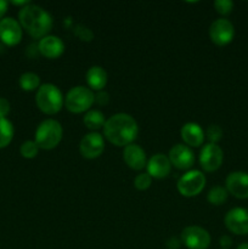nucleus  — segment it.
Wrapping results in <instances>:
<instances>
[{"instance_id":"nucleus-3","label":"nucleus","mask_w":248,"mask_h":249,"mask_svg":"<svg viewBox=\"0 0 248 249\" xmlns=\"http://www.w3.org/2000/svg\"><path fill=\"white\" fill-rule=\"evenodd\" d=\"M35 102L43 113L53 116L61 111L65 104V99L61 90L56 85L46 83V84H41L36 90Z\"/></svg>"},{"instance_id":"nucleus-32","label":"nucleus","mask_w":248,"mask_h":249,"mask_svg":"<svg viewBox=\"0 0 248 249\" xmlns=\"http://www.w3.org/2000/svg\"><path fill=\"white\" fill-rule=\"evenodd\" d=\"M167 247L169 249H177L180 247V241L177 240L175 237L170 238V240L167 242Z\"/></svg>"},{"instance_id":"nucleus-34","label":"nucleus","mask_w":248,"mask_h":249,"mask_svg":"<svg viewBox=\"0 0 248 249\" xmlns=\"http://www.w3.org/2000/svg\"><path fill=\"white\" fill-rule=\"evenodd\" d=\"M237 249H248V242L241 243V245L237 247Z\"/></svg>"},{"instance_id":"nucleus-2","label":"nucleus","mask_w":248,"mask_h":249,"mask_svg":"<svg viewBox=\"0 0 248 249\" xmlns=\"http://www.w3.org/2000/svg\"><path fill=\"white\" fill-rule=\"evenodd\" d=\"M18 19L21 27L34 39H41L48 36L53 28V17L39 5L28 4L22 7L18 12Z\"/></svg>"},{"instance_id":"nucleus-26","label":"nucleus","mask_w":248,"mask_h":249,"mask_svg":"<svg viewBox=\"0 0 248 249\" xmlns=\"http://www.w3.org/2000/svg\"><path fill=\"white\" fill-rule=\"evenodd\" d=\"M214 9L216 10V12L223 16L231 14L233 9V2L231 0H215L214 1Z\"/></svg>"},{"instance_id":"nucleus-14","label":"nucleus","mask_w":248,"mask_h":249,"mask_svg":"<svg viewBox=\"0 0 248 249\" xmlns=\"http://www.w3.org/2000/svg\"><path fill=\"white\" fill-rule=\"evenodd\" d=\"M22 39V27L12 17L0 19V40L6 45H16Z\"/></svg>"},{"instance_id":"nucleus-28","label":"nucleus","mask_w":248,"mask_h":249,"mask_svg":"<svg viewBox=\"0 0 248 249\" xmlns=\"http://www.w3.org/2000/svg\"><path fill=\"white\" fill-rule=\"evenodd\" d=\"M75 36L83 41H91L94 38V33L91 32V29H89L88 27L82 26V24H78L75 27Z\"/></svg>"},{"instance_id":"nucleus-9","label":"nucleus","mask_w":248,"mask_h":249,"mask_svg":"<svg viewBox=\"0 0 248 249\" xmlns=\"http://www.w3.org/2000/svg\"><path fill=\"white\" fill-rule=\"evenodd\" d=\"M235 27L228 18H218L209 27V38L215 45L224 46L232 41Z\"/></svg>"},{"instance_id":"nucleus-10","label":"nucleus","mask_w":248,"mask_h":249,"mask_svg":"<svg viewBox=\"0 0 248 249\" xmlns=\"http://www.w3.org/2000/svg\"><path fill=\"white\" fill-rule=\"evenodd\" d=\"M105 150V140L101 134L96 131L84 135V138L80 140L79 151L80 155L87 160H95L100 157Z\"/></svg>"},{"instance_id":"nucleus-19","label":"nucleus","mask_w":248,"mask_h":249,"mask_svg":"<svg viewBox=\"0 0 248 249\" xmlns=\"http://www.w3.org/2000/svg\"><path fill=\"white\" fill-rule=\"evenodd\" d=\"M87 83L92 90L101 91L107 84V72L100 66H92L87 72Z\"/></svg>"},{"instance_id":"nucleus-27","label":"nucleus","mask_w":248,"mask_h":249,"mask_svg":"<svg viewBox=\"0 0 248 249\" xmlns=\"http://www.w3.org/2000/svg\"><path fill=\"white\" fill-rule=\"evenodd\" d=\"M223 138V130L219 125L216 124H212L207 129V139L209 140L211 143H216L221 140Z\"/></svg>"},{"instance_id":"nucleus-23","label":"nucleus","mask_w":248,"mask_h":249,"mask_svg":"<svg viewBox=\"0 0 248 249\" xmlns=\"http://www.w3.org/2000/svg\"><path fill=\"white\" fill-rule=\"evenodd\" d=\"M229 196V192L226 187L223 186H214L209 190L208 195H207V199L213 206H221L226 202Z\"/></svg>"},{"instance_id":"nucleus-6","label":"nucleus","mask_w":248,"mask_h":249,"mask_svg":"<svg viewBox=\"0 0 248 249\" xmlns=\"http://www.w3.org/2000/svg\"><path fill=\"white\" fill-rule=\"evenodd\" d=\"M206 177L199 170H189L177 181V191L184 197H195L202 192L206 186Z\"/></svg>"},{"instance_id":"nucleus-29","label":"nucleus","mask_w":248,"mask_h":249,"mask_svg":"<svg viewBox=\"0 0 248 249\" xmlns=\"http://www.w3.org/2000/svg\"><path fill=\"white\" fill-rule=\"evenodd\" d=\"M108 101H109L108 92L104 91V90H101V91H99L96 95H95V102H97V104L101 105V106L107 105L108 104Z\"/></svg>"},{"instance_id":"nucleus-17","label":"nucleus","mask_w":248,"mask_h":249,"mask_svg":"<svg viewBox=\"0 0 248 249\" xmlns=\"http://www.w3.org/2000/svg\"><path fill=\"white\" fill-rule=\"evenodd\" d=\"M123 160L125 164L133 170H141L147 165L145 151L136 143H130L124 147Z\"/></svg>"},{"instance_id":"nucleus-30","label":"nucleus","mask_w":248,"mask_h":249,"mask_svg":"<svg viewBox=\"0 0 248 249\" xmlns=\"http://www.w3.org/2000/svg\"><path fill=\"white\" fill-rule=\"evenodd\" d=\"M10 112V102L4 97H0V118H5Z\"/></svg>"},{"instance_id":"nucleus-31","label":"nucleus","mask_w":248,"mask_h":249,"mask_svg":"<svg viewBox=\"0 0 248 249\" xmlns=\"http://www.w3.org/2000/svg\"><path fill=\"white\" fill-rule=\"evenodd\" d=\"M219 243H220V246L223 247L224 249H228L229 247H231V245H232V240H231L230 236H221L220 240H219Z\"/></svg>"},{"instance_id":"nucleus-22","label":"nucleus","mask_w":248,"mask_h":249,"mask_svg":"<svg viewBox=\"0 0 248 249\" xmlns=\"http://www.w3.org/2000/svg\"><path fill=\"white\" fill-rule=\"evenodd\" d=\"M18 83L22 89L26 90V91H32V90L39 89V87H40V78L35 73L26 72L19 77Z\"/></svg>"},{"instance_id":"nucleus-1","label":"nucleus","mask_w":248,"mask_h":249,"mask_svg":"<svg viewBox=\"0 0 248 249\" xmlns=\"http://www.w3.org/2000/svg\"><path fill=\"white\" fill-rule=\"evenodd\" d=\"M105 138L118 147L133 143L139 134V126L134 117L128 113H116L106 119L104 125Z\"/></svg>"},{"instance_id":"nucleus-33","label":"nucleus","mask_w":248,"mask_h":249,"mask_svg":"<svg viewBox=\"0 0 248 249\" xmlns=\"http://www.w3.org/2000/svg\"><path fill=\"white\" fill-rule=\"evenodd\" d=\"M6 10H7V1H5V0H0V19H1V17L4 16Z\"/></svg>"},{"instance_id":"nucleus-12","label":"nucleus","mask_w":248,"mask_h":249,"mask_svg":"<svg viewBox=\"0 0 248 249\" xmlns=\"http://www.w3.org/2000/svg\"><path fill=\"white\" fill-rule=\"evenodd\" d=\"M173 167L181 170H187L194 165L195 155L191 148L182 143H177L169 150L168 155Z\"/></svg>"},{"instance_id":"nucleus-4","label":"nucleus","mask_w":248,"mask_h":249,"mask_svg":"<svg viewBox=\"0 0 248 249\" xmlns=\"http://www.w3.org/2000/svg\"><path fill=\"white\" fill-rule=\"evenodd\" d=\"M63 129L60 122L55 119H45L35 130V142L41 150H53L62 140Z\"/></svg>"},{"instance_id":"nucleus-18","label":"nucleus","mask_w":248,"mask_h":249,"mask_svg":"<svg viewBox=\"0 0 248 249\" xmlns=\"http://www.w3.org/2000/svg\"><path fill=\"white\" fill-rule=\"evenodd\" d=\"M182 141L186 143V146H192V147H199L204 141V131L201 125L194 122L184 124V126L180 130Z\"/></svg>"},{"instance_id":"nucleus-11","label":"nucleus","mask_w":248,"mask_h":249,"mask_svg":"<svg viewBox=\"0 0 248 249\" xmlns=\"http://www.w3.org/2000/svg\"><path fill=\"white\" fill-rule=\"evenodd\" d=\"M226 229L236 235H248V209L233 208L226 213L224 219Z\"/></svg>"},{"instance_id":"nucleus-16","label":"nucleus","mask_w":248,"mask_h":249,"mask_svg":"<svg viewBox=\"0 0 248 249\" xmlns=\"http://www.w3.org/2000/svg\"><path fill=\"white\" fill-rule=\"evenodd\" d=\"M146 168H147V174L151 178L164 179L172 170V163H170L168 156L163 155V153H157L150 158Z\"/></svg>"},{"instance_id":"nucleus-13","label":"nucleus","mask_w":248,"mask_h":249,"mask_svg":"<svg viewBox=\"0 0 248 249\" xmlns=\"http://www.w3.org/2000/svg\"><path fill=\"white\" fill-rule=\"evenodd\" d=\"M229 194L240 199L248 198V173L232 172L225 180Z\"/></svg>"},{"instance_id":"nucleus-5","label":"nucleus","mask_w":248,"mask_h":249,"mask_svg":"<svg viewBox=\"0 0 248 249\" xmlns=\"http://www.w3.org/2000/svg\"><path fill=\"white\" fill-rule=\"evenodd\" d=\"M95 102V95L91 89L83 85L72 88L67 92L65 99L66 108L72 113H83L88 112Z\"/></svg>"},{"instance_id":"nucleus-8","label":"nucleus","mask_w":248,"mask_h":249,"mask_svg":"<svg viewBox=\"0 0 248 249\" xmlns=\"http://www.w3.org/2000/svg\"><path fill=\"white\" fill-rule=\"evenodd\" d=\"M224 160V152L218 143L208 142L199 152V164L204 172H215L221 167Z\"/></svg>"},{"instance_id":"nucleus-15","label":"nucleus","mask_w":248,"mask_h":249,"mask_svg":"<svg viewBox=\"0 0 248 249\" xmlns=\"http://www.w3.org/2000/svg\"><path fill=\"white\" fill-rule=\"evenodd\" d=\"M38 51L46 58H57L65 51V43L56 36H46L38 43Z\"/></svg>"},{"instance_id":"nucleus-24","label":"nucleus","mask_w":248,"mask_h":249,"mask_svg":"<svg viewBox=\"0 0 248 249\" xmlns=\"http://www.w3.org/2000/svg\"><path fill=\"white\" fill-rule=\"evenodd\" d=\"M19 152H21L22 157L27 158V160H32V158L36 157L39 152V146L36 145L35 141L27 140L19 147Z\"/></svg>"},{"instance_id":"nucleus-20","label":"nucleus","mask_w":248,"mask_h":249,"mask_svg":"<svg viewBox=\"0 0 248 249\" xmlns=\"http://www.w3.org/2000/svg\"><path fill=\"white\" fill-rule=\"evenodd\" d=\"M85 126L90 130H97L100 128H104L105 123H106V119H105L104 113L99 109H89V111L85 113L84 118H83Z\"/></svg>"},{"instance_id":"nucleus-7","label":"nucleus","mask_w":248,"mask_h":249,"mask_svg":"<svg viewBox=\"0 0 248 249\" xmlns=\"http://www.w3.org/2000/svg\"><path fill=\"white\" fill-rule=\"evenodd\" d=\"M180 237L189 249H207L211 245V235L201 226H187L182 230Z\"/></svg>"},{"instance_id":"nucleus-21","label":"nucleus","mask_w":248,"mask_h":249,"mask_svg":"<svg viewBox=\"0 0 248 249\" xmlns=\"http://www.w3.org/2000/svg\"><path fill=\"white\" fill-rule=\"evenodd\" d=\"M14 138V125L6 118H0V148H4Z\"/></svg>"},{"instance_id":"nucleus-25","label":"nucleus","mask_w":248,"mask_h":249,"mask_svg":"<svg viewBox=\"0 0 248 249\" xmlns=\"http://www.w3.org/2000/svg\"><path fill=\"white\" fill-rule=\"evenodd\" d=\"M151 182H152V178L147 173H141V174L136 175L135 179H134V186L139 191H145L151 186Z\"/></svg>"}]
</instances>
